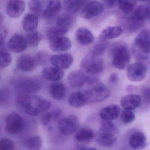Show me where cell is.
Instances as JSON below:
<instances>
[{
    "label": "cell",
    "instance_id": "obj_1",
    "mask_svg": "<svg viewBox=\"0 0 150 150\" xmlns=\"http://www.w3.org/2000/svg\"><path fill=\"white\" fill-rule=\"evenodd\" d=\"M50 101L42 97L31 94H20L16 100V106L19 112L35 116L45 112L51 107Z\"/></svg>",
    "mask_w": 150,
    "mask_h": 150
},
{
    "label": "cell",
    "instance_id": "obj_2",
    "mask_svg": "<svg viewBox=\"0 0 150 150\" xmlns=\"http://www.w3.org/2000/svg\"><path fill=\"white\" fill-rule=\"evenodd\" d=\"M133 54L136 59L146 61L150 58V30L146 29L140 32L135 39Z\"/></svg>",
    "mask_w": 150,
    "mask_h": 150
},
{
    "label": "cell",
    "instance_id": "obj_3",
    "mask_svg": "<svg viewBox=\"0 0 150 150\" xmlns=\"http://www.w3.org/2000/svg\"><path fill=\"white\" fill-rule=\"evenodd\" d=\"M113 57L112 64L117 69L122 70L127 67L130 60L128 48L122 43L114 44L111 49Z\"/></svg>",
    "mask_w": 150,
    "mask_h": 150
},
{
    "label": "cell",
    "instance_id": "obj_4",
    "mask_svg": "<svg viewBox=\"0 0 150 150\" xmlns=\"http://www.w3.org/2000/svg\"><path fill=\"white\" fill-rule=\"evenodd\" d=\"M81 66L85 73L95 76L103 73L105 65L103 59L90 52L82 60Z\"/></svg>",
    "mask_w": 150,
    "mask_h": 150
},
{
    "label": "cell",
    "instance_id": "obj_5",
    "mask_svg": "<svg viewBox=\"0 0 150 150\" xmlns=\"http://www.w3.org/2000/svg\"><path fill=\"white\" fill-rule=\"evenodd\" d=\"M68 79L70 85L76 88L82 87L85 84L91 86L100 82L98 77L90 76L80 70L72 71L70 73Z\"/></svg>",
    "mask_w": 150,
    "mask_h": 150
},
{
    "label": "cell",
    "instance_id": "obj_6",
    "mask_svg": "<svg viewBox=\"0 0 150 150\" xmlns=\"http://www.w3.org/2000/svg\"><path fill=\"white\" fill-rule=\"evenodd\" d=\"M91 86V88L84 91L88 102H100L105 100L110 96L109 89L100 82Z\"/></svg>",
    "mask_w": 150,
    "mask_h": 150
},
{
    "label": "cell",
    "instance_id": "obj_7",
    "mask_svg": "<svg viewBox=\"0 0 150 150\" xmlns=\"http://www.w3.org/2000/svg\"><path fill=\"white\" fill-rule=\"evenodd\" d=\"M24 125L23 118L16 112L11 113L5 119V130L10 134H19L23 129Z\"/></svg>",
    "mask_w": 150,
    "mask_h": 150
},
{
    "label": "cell",
    "instance_id": "obj_8",
    "mask_svg": "<svg viewBox=\"0 0 150 150\" xmlns=\"http://www.w3.org/2000/svg\"><path fill=\"white\" fill-rule=\"evenodd\" d=\"M41 84L38 80L32 78H25L16 82V90L21 94H31L37 92L40 89Z\"/></svg>",
    "mask_w": 150,
    "mask_h": 150
},
{
    "label": "cell",
    "instance_id": "obj_9",
    "mask_svg": "<svg viewBox=\"0 0 150 150\" xmlns=\"http://www.w3.org/2000/svg\"><path fill=\"white\" fill-rule=\"evenodd\" d=\"M79 120L75 115H69L62 119L58 124V127L60 133L65 136L71 135L78 128Z\"/></svg>",
    "mask_w": 150,
    "mask_h": 150
},
{
    "label": "cell",
    "instance_id": "obj_10",
    "mask_svg": "<svg viewBox=\"0 0 150 150\" xmlns=\"http://www.w3.org/2000/svg\"><path fill=\"white\" fill-rule=\"evenodd\" d=\"M147 68L141 62H135L129 66L127 76L130 81L139 82L144 79L147 74Z\"/></svg>",
    "mask_w": 150,
    "mask_h": 150
},
{
    "label": "cell",
    "instance_id": "obj_11",
    "mask_svg": "<svg viewBox=\"0 0 150 150\" xmlns=\"http://www.w3.org/2000/svg\"><path fill=\"white\" fill-rule=\"evenodd\" d=\"M105 10V5L100 2L93 1L85 5L81 12V16L90 19L101 14Z\"/></svg>",
    "mask_w": 150,
    "mask_h": 150
},
{
    "label": "cell",
    "instance_id": "obj_12",
    "mask_svg": "<svg viewBox=\"0 0 150 150\" xmlns=\"http://www.w3.org/2000/svg\"><path fill=\"white\" fill-rule=\"evenodd\" d=\"M25 3L23 0H8L6 12L11 18L19 17L24 11Z\"/></svg>",
    "mask_w": 150,
    "mask_h": 150
},
{
    "label": "cell",
    "instance_id": "obj_13",
    "mask_svg": "<svg viewBox=\"0 0 150 150\" xmlns=\"http://www.w3.org/2000/svg\"><path fill=\"white\" fill-rule=\"evenodd\" d=\"M117 134L100 130L95 135L97 143L101 147L109 148L112 147L117 140Z\"/></svg>",
    "mask_w": 150,
    "mask_h": 150
},
{
    "label": "cell",
    "instance_id": "obj_14",
    "mask_svg": "<svg viewBox=\"0 0 150 150\" xmlns=\"http://www.w3.org/2000/svg\"><path fill=\"white\" fill-rule=\"evenodd\" d=\"M8 46L13 52L18 53L24 51L27 48L28 45L26 39L23 35L15 34L9 40Z\"/></svg>",
    "mask_w": 150,
    "mask_h": 150
},
{
    "label": "cell",
    "instance_id": "obj_15",
    "mask_svg": "<svg viewBox=\"0 0 150 150\" xmlns=\"http://www.w3.org/2000/svg\"><path fill=\"white\" fill-rule=\"evenodd\" d=\"M50 62L54 67L61 69H68L73 63V57L68 54H56L50 58Z\"/></svg>",
    "mask_w": 150,
    "mask_h": 150
},
{
    "label": "cell",
    "instance_id": "obj_16",
    "mask_svg": "<svg viewBox=\"0 0 150 150\" xmlns=\"http://www.w3.org/2000/svg\"><path fill=\"white\" fill-rule=\"evenodd\" d=\"M129 146L134 150H141L147 148L148 142L147 137L142 132H136L131 134L129 141Z\"/></svg>",
    "mask_w": 150,
    "mask_h": 150
},
{
    "label": "cell",
    "instance_id": "obj_17",
    "mask_svg": "<svg viewBox=\"0 0 150 150\" xmlns=\"http://www.w3.org/2000/svg\"><path fill=\"white\" fill-rule=\"evenodd\" d=\"M36 62V59L33 56L29 54H23L17 60V67L23 72H30L34 69Z\"/></svg>",
    "mask_w": 150,
    "mask_h": 150
},
{
    "label": "cell",
    "instance_id": "obj_18",
    "mask_svg": "<svg viewBox=\"0 0 150 150\" xmlns=\"http://www.w3.org/2000/svg\"><path fill=\"white\" fill-rule=\"evenodd\" d=\"M142 99L138 94H129L123 97L121 100V106L124 109L133 110L141 106Z\"/></svg>",
    "mask_w": 150,
    "mask_h": 150
},
{
    "label": "cell",
    "instance_id": "obj_19",
    "mask_svg": "<svg viewBox=\"0 0 150 150\" xmlns=\"http://www.w3.org/2000/svg\"><path fill=\"white\" fill-rule=\"evenodd\" d=\"M60 0H47L43 16L46 19H52L56 16L60 10Z\"/></svg>",
    "mask_w": 150,
    "mask_h": 150
},
{
    "label": "cell",
    "instance_id": "obj_20",
    "mask_svg": "<svg viewBox=\"0 0 150 150\" xmlns=\"http://www.w3.org/2000/svg\"><path fill=\"white\" fill-rule=\"evenodd\" d=\"M120 113L121 108L119 106L112 105L102 108L100 116L104 120H114L118 119Z\"/></svg>",
    "mask_w": 150,
    "mask_h": 150
},
{
    "label": "cell",
    "instance_id": "obj_21",
    "mask_svg": "<svg viewBox=\"0 0 150 150\" xmlns=\"http://www.w3.org/2000/svg\"><path fill=\"white\" fill-rule=\"evenodd\" d=\"M72 46L71 41L67 37H60L50 40V49L55 52H63L69 50Z\"/></svg>",
    "mask_w": 150,
    "mask_h": 150
},
{
    "label": "cell",
    "instance_id": "obj_22",
    "mask_svg": "<svg viewBox=\"0 0 150 150\" xmlns=\"http://www.w3.org/2000/svg\"><path fill=\"white\" fill-rule=\"evenodd\" d=\"M122 29L119 26H108L103 30L98 37L99 42H105L118 38L122 33Z\"/></svg>",
    "mask_w": 150,
    "mask_h": 150
},
{
    "label": "cell",
    "instance_id": "obj_23",
    "mask_svg": "<svg viewBox=\"0 0 150 150\" xmlns=\"http://www.w3.org/2000/svg\"><path fill=\"white\" fill-rule=\"evenodd\" d=\"M76 38L78 43L82 45H90L94 41V37L91 32L85 27L77 29L76 32Z\"/></svg>",
    "mask_w": 150,
    "mask_h": 150
},
{
    "label": "cell",
    "instance_id": "obj_24",
    "mask_svg": "<svg viewBox=\"0 0 150 150\" xmlns=\"http://www.w3.org/2000/svg\"><path fill=\"white\" fill-rule=\"evenodd\" d=\"M45 79L51 81H57L61 79L64 75L63 69L55 67H48L43 69L41 73Z\"/></svg>",
    "mask_w": 150,
    "mask_h": 150
},
{
    "label": "cell",
    "instance_id": "obj_25",
    "mask_svg": "<svg viewBox=\"0 0 150 150\" xmlns=\"http://www.w3.org/2000/svg\"><path fill=\"white\" fill-rule=\"evenodd\" d=\"M68 102L70 105L76 108L82 107L88 102L84 92L81 91L72 93L69 97Z\"/></svg>",
    "mask_w": 150,
    "mask_h": 150
},
{
    "label": "cell",
    "instance_id": "obj_26",
    "mask_svg": "<svg viewBox=\"0 0 150 150\" xmlns=\"http://www.w3.org/2000/svg\"><path fill=\"white\" fill-rule=\"evenodd\" d=\"M150 10L149 6L140 5L137 7L131 16L130 19L136 23H141L149 18Z\"/></svg>",
    "mask_w": 150,
    "mask_h": 150
},
{
    "label": "cell",
    "instance_id": "obj_27",
    "mask_svg": "<svg viewBox=\"0 0 150 150\" xmlns=\"http://www.w3.org/2000/svg\"><path fill=\"white\" fill-rule=\"evenodd\" d=\"M38 18L34 14H26L22 21V26L24 30L33 32L36 30L38 26Z\"/></svg>",
    "mask_w": 150,
    "mask_h": 150
},
{
    "label": "cell",
    "instance_id": "obj_28",
    "mask_svg": "<svg viewBox=\"0 0 150 150\" xmlns=\"http://www.w3.org/2000/svg\"><path fill=\"white\" fill-rule=\"evenodd\" d=\"M95 135L92 129L88 128H82L77 132L75 139L82 143H90L93 140Z\"/></svg>",
    "mask_w": 150,
    "mask_h": 150
},
{
    "label": "cell",
    "instance_id": "obj_29",
    "mask_svg": "<svg viewBox=\"0 0 150 150\" xmlns=\"http://www.w3.org/2000/svg\"><path fill=\"white\" fill-rule=\"evenodd\" d=\"M50 94L53 98L56 100H61L66 95V90L65 86L61 83L52 84L49 89Z\"/></svg>",
    "mask_w": 150,
    "mask_h": 150
},
{
    "label": "cell",
    "instance_id": "obj_30",
    "mask_svg": "<svg viewBox=\"0 0 150 150\" xmlns=\"http://www.w3.org/2000/svg\"><path fill=\"white\" fill-rule=\"evenodd\" d=\"M69 29L67 27L55 25L49 28L47 32V36L50 40L63 37L69 31Z\"/></svg>",
    "mask_w": 150,
    "mask_h": 150
},
{
    "label": "cell",
    "instance_id": "obj_31",
    "mask_svg": "<svg viewBox=\"0 0 150 150\" xmlns=\"http://www.w3.org/2000/svg\"><path fill=\"white\" fill-rule=\"evenodd\" d=\"M86 2V0H65L64 8L68 12L75 13L80 10Z\"/></svg>",
    "mask_w": 150,
    "mask_h": 150
},
{
    "label": "cell",
    "instance_id": "obj_32",
    "mask_svg": "<svg viewBox=\"0 0 150 150\" xmlns=\"http://www.w3.org/2000/svg\"><path fill=\"white\" fill-rule=\"evenodd\" d=\"M61 115V111L56 109L47 113L41 119L42 124L45 126H48L52 122L55 121Z\"/></svg>",
    "mask_w": 150,
    "mask_h": 150
},
{
    "label": "cell",
    "instance_id": "obj_33",
    "mask_svg": "<svg viewBox=\"0 0 150 150\" xmlns=\"http://www.w3.org/2000/svg\"><path fill=\"white\" fill-rule=\"evenodd\" d=\"M42 144V139L38 136L30 137L25 141L26 146L29 150H39Z\"/></svg>",
    "mask_w": 150,
    "mask_h": 150
},
{
    "label": "cell",
    "instance_id": "obj_34",
    "mask_svg": "<svg viewBox=\"0 0 150 150\" xmlns=\"http://www.w3.org/2000/svg\"><path fill=\"white\" fill-rule=\"evenodd\" d=\"M74 18L68 13L63 14L59 16L55 21V25L70 28L74 24Z\"/></svg>",
    "mask_w": 150,
    "mask_h": 150
},
{
    "label": "cell",
    "instance_id": "obj_35",
    "mask_svg": "<svg viewBox=\"0 0 150 150\" xmlns=\"http://www.w3.org/2000/svg\"><path fill=\"white\" fill-rule=\"evenodd\" d=\"M27 45L31 47H37L42 39V36L38 32H33L27 34L26 38Z\"/></svg>",
    "mask_w": 150,
    "mask_h": 150
},
{
    "label": "cell",
    "instance_id": "obj_36",
    "mask_svg": "<svg viewBox=\"0 0 150 150\" xmlns=\"http://www.w3.org/2000/svg\"><path fill=\"white\" fill-rule=\"evenodd\" d=\"M135 0H119L118 5L120 9L126 14L131 13L135 6Z\"/></svg>",
    "mask_w": 150,
    "mask_h": 150
},
{
    "label": "cell",
    "instance_id": "obj_37",
    "mask_svg": "<svg viewBox=\"0 0 150 150\" xmlns=\"http://www.w3.org/2000/svg\"><path fill=\"white\" fill-rule=\"evenodd\" d=\"M44 5L43 0H31L28 3L29 9L36 14H38L42 11Z\"/></svg>",
    "mask_w": 150,
    "mask_h": 150
},
{
    "label": "cell",
    "instance_id": "obj_38",
    "mask_svg": "<svg viewBox=\"0 0 150 150\" xmlns=\"http://www.w3.org/2000/svg\"><path fill=\"white\" fill-rule=\"evenodd\" d=\"M135 119V115L132 110L124 109L121 115V120L124 124L133 122Z\"/></svg>",
    "mask_w": 150,
    "mask_h": 150
},
{
    "label": "cell",
    "instance_id": "obj_39",
    "mask_svg": "<svg viewBox=\"0 0 150 150\" xmlns=\"http://www.w3.org/2000/svg\"><path fill=\"white\" fill-rule=\"evenodd\" d=\"M0 57H1V69L5 68L10 65L12 61V58L11 55L5 51H1L0 53Z\"/></svg>",
    "mask_w": 150,
    "mask_h": 150
},
{
    "label": "cell",
    "instance_id": "obj_40",
    "mask_svg": "<svg viewBox=\"0 0 150 150\" xmlns=\"http://www.w3.org/2000/svg\"><path fill=\"white\" fill-rule=\"evenodd\" d=\"M0 150H15V144L9 138H2L0 141Z\"/></svg>",
    "mask_w": 150,
    "mask_h": 150
},
{
    "label": "cell",
    "instance_id": "obj_41",
    "mask_svg": "<svg viewBox=\"0 0 150 150\" xmlns=\"http://www.w3.org/2000/svg\"><path fill=\"white\" fill-rule=\"evenodd\" d=\"M107 46H108V44L106 42H100L99 43L95 46L91 52L97 56H100L104 53L105 51L106 50Z\"/></svg>",
    "mask_w": 150,
    "mask_h": 150
},
{
    "label": "cell",
    "instance_id": "obj_42",
    "mask_svg": "<svg viewBox=\"0 0 150 150\" xmlns=\"http://www.w3.org/2000/svg\"><path fill=\"white\" fill-rule=\"evenodd\" d=\"M141 94L142 101L144 103L150 107V87H144L141 92Z\"/></svg>",
    "mask_w": 150,
    "mask_h": 150
},
{
    "label": "cell",
    "instance_id": "obj_43",
    "mask_svg": "<svg viewBox=\"0 0 150 150\" xmlns=\"http://www.w3.org/2000/svg\"><path fill=\"white\" fill-rule=\"evenodd\" d=\"M7 36V31L5 27L4 26H1V36H0V44L1 47H2L3 45L4 44V41L6 39Z\"/></svg>",
    "mask_w": 150,
    "mask_h": 150
},
{
    "label": "cell",
    "instance_id": "obj_44",
    "mask_svg": "<svg viewBox=\"0 0 150 150\" xmlns=\"http://www.w3.org/2000/svg\"><path fill=\"white\" fill-rule=\"evenodd\" d=\"M119 76L116 73H112L109 76V81L111 83H116L119 81Z\"/></svg>",
    "mask_w": 150,
    "mask_h": 150
},
{
    "label": "cell",
    "instance_id": "obj_45",
    "mask_svg": "<svg viewBox=\"0 0 150 150\" xmlns=\"http://www.w3.org/2000/svg\"><path fill=\"white\" fill-rule=\"evenodd\" d=\"M6 90H3L1 91V103L2 104L7 101L9 99V93Z\"/></svg>",
    "mask_w": 150,
    "mask_h": 150
},
{
    "label": "cell",
    "instance_id": "obj_46",
    "mask_svg": "<svg viewBox=\"0 0 150 150\" xmlns=\"http://www.w3.org/2000/svg\"><path fill=\"white\" fill-rule=\"evenodd\" d=\"M105 4L109 8L115 7L118 4L119 0H103Z\"/></svg>",
    "mask_w": 150,
    "mask_h": 150
},
{
    "label": "cell",
    "instance_id": "obj_47",
    "mask_svg": "<svg viewBox=\"0 0 150 150\" xmlns=\"http://www.w3.org/2000/svg\"><path fill=\"white\" fill-rule=\"evenodd\" d=\"M77 150H97L94 148H90V147H83V148H80Z\"/></svg>",
    "mask_w": 150,
    "mask_h": 150
},
{
    "label": "cell",
    "instance_id": "obj_48",
    "mask_svg": "<svg viewBox=\"0 0 150 150\" xmlns=\"http://www.w3.org/2000/svg\"><path fill=\"white\" fill-rule=\"evenodd\" d=\"M149 8L150 10V3H149ZM149 20H150V16L149 18Z\"/></svg>",
    "mask_w": 150,
    "mask_h": 150
},
{
    "label": "cell",
    "instance_id": "obj_49",
    "mask_svg": "<svg viewBox=\"0 0 150 150\" xmlns=\"http://www.w3.org/2000/svg\"><path fill=\"white\" fill-rule=\"evenodd\" d=\"M140 1H147V0H140Z\"/></svg>",
    "mask_w": 150,
    "mask_h": 150
}]
</instances>
